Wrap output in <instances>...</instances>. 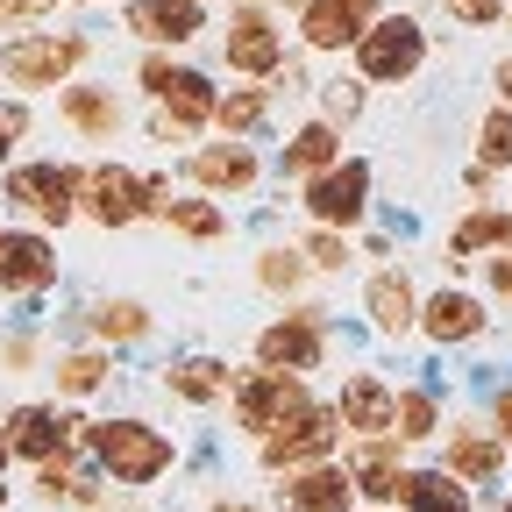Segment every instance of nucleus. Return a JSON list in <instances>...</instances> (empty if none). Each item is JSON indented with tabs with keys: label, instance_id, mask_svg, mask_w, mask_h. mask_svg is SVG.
Wrapping results in <instances>:
<instances>
[{
	"label": "nucleus",
	"instance_id": "obj_1",
	"mask_svg": "<svg viewBox=\"0 0 512 512\" xmlns=\"http://www.w3.org/2000/svg\"><path fill=\"white\" fill-rule=\"evenodd\" d=\"M86 456L100 463V477L107 484H121V491H143V484H157L171 463H178V441L157 427V420H143V413H114V420H86Z\"/></svg>",
	"mask_w": 512,
	"mask_h": 512
},
{
	"label": "nucleus",
	"instance_id": "obj_2",
	"mask_svg": "<svg viewBox=\"0 0 512 512\" xmlns=\"http://www.w3.org/2000/svg\"><path fill=\"white\" fill-rule=\"evenodd\" d=\"M79 185H86V164L72 157H22L0 171V200L22 228H43V235H64L79 221Z\"/></svg>",
	"mask_w": 512,
	"mask_h": 512
},
{
	"label": "nucleus",
	"instance_id": "obj_3",
	"mask_svg": "<svg viewBox=\"0 0 512 512\" xmlns=\"http://www.w3.org/2000/svg\"><path fill=\"white\" fill-rule=\"evenodd\" d=\"M93 36L86 29H22L0 43V79H8L15 100H36V93H57L72 86L86 64H93Z\"/></svg>",
	"mask_w": 512,
	"mask_h": 512
},
{
	"label": "nucleus",
	"instance_id": "obj_4",
	"mask_svg": "<svg viewBox=\"0 0 512 512\" xmlns=\"http://www.w3.org/2000/svg\"><path fill=\"white\" fill-rule=\"evenodd\" d=\"M342 441H349V434H342L335 406L306 399L285 427H271L264 441H256V463H264L271 477H292V470H313V463H335V448H342Z\"/></svg>",
	"mask_w": 512,
	"mask_h": 512
},
{
	"label": "nucleus",
	"instance_id": "obj_5",
	"mask_svg": "<svg viewBox=\"0 0 512 512\" xmlns=\"http://www.w3.org/2000/svg\"><path fill=\"white\" fill-rule=\"evenodd\" d=\"M349 57H356L363 86H406V79H420V64H427V29H420V15H377L356 36Z\"/></svg>",
	"mask_w": 512,
	"mask_h": 512
},
{
	"label": "nucleus",
	"instance_id": "obj_6",
	"mask_svg": "<svg viewBox=\"0 0 512 512\" xmlns=\"http://www.w3.org/2000/svg\"><path fill=\"white\" fill-rule=\"evenodd\" d=\"M0 434H8V463H57V456H72V441L86 434V420L72 406H57V399H22L8 406V420H0Z\"/></svg>",
	"mask_w": 512,
	"mask_h": 512
},
{
	"label": "nucleus",
	"instance_id": "obj_7",
	"mask_svg": "<svg viewBox=\"0 0 512 512\" xmlns=\"http://www.w3.org/2000/svg\"><path fill=\"white\" fill-rule=\"evenodd\" d=\"M306 399H313V392H306V377H292V370H235L228 413H235V427H242L249 441H264V434L285 427Z\"/></svg>",
	"mask_w": 512,
	"mask_h": 512
},
{
	"label": "nucleus",
	"instance_id": "obj_8",
	"mask_svg": "<svg viewBox=\"0 0 512 512\" xmlns=\"http://www.w3.org/2000/svg\"><path fill=\"white\" fill-rule=\"evenodd\" d=\"M320 363H328V313H320V306H292V313H278V320L256 328V370L306 377Z\"/></svg>",
	"mask_w": 512,
	"mask_h": 512
},
{
	"label": "nucleus",
	"instance_id": "obj_9",
	"mask_svg": "<svg viewBox=\"0 0 512 512\" xmlns=\"http://www.w3.org/2000/svg\"><path fill=\"white\" fill-rule=\"evenodd\" d=\"M285 57H292V50H285V29H278L271 8H249V0H242V8H228V29H221V72L264 86Z\"/></svg>",
	"mask_w": 512,
	"mask_h": 512
},
{
	"label": "nucleus",
	"instance_id": "obj_10",
	"mask_svg": "<svg viewBox=\"0 0 512 512\" xmlns=\"http://www.w3.org/2000/svg\"><path fill=\"white\" fill-rule=\"evenodd\" d=\"M299 207H306V221H313V228H335V235L363 228V214H370V164H363V157L328 164L320 178H306V185H299Z\"/></svg>",
	"mask_w": 512,
	"mask_h": 512
},
{
	"label": "nucleus",
	"instance_id": "obj_11",
	"mask_svg": "<svg viewBox=\"0 0 512 512\" xmlns=\"http://www.w3.org/2000/svg\"><path fill=\"white\" fill-rule=\"evenodd\" d=\"M57 278H64L57 235L22 228V221H0V292H8V299H43Z\"/></svg>",
	"mask_w": 512,
	"mask_h": 512
},
{
	"label": "nucleus",
	"instance_id": "obj_12",
	"mask_svg": "<svg viewBox=\"0 0 512 512\" xmlns=\"http://www.w3.org/2000/svg\"><path fill=\"white\" fill-rule=\"evenodd\" d=\"M185 178L200 200H249L256 185H264V157H256V143H192L185 150Z\"/></svg>",
	"mask_w": 512,
	"mask_h": 512
},
{
	"label": "nucleus",
	"instance_id": "obj_13",
	"mask_svg": "<svg viewBox=\"0 0 512 512\" xmlns=\"http://www.w3.org/2000/svg\"><path fill=\"white\" fill-rule=\"evenodd\" d=\"M79 221H93L100 235H121L143 221V171H128L114 157L86 164V185H79Z\"/></svg>",
	"mask_w": 512,
	"mask_h": 512
},
{
	"label": "nucleus",
	"instance_id": "obj_14",
	"mask_svg": "<svg viewBox=\"0 0 512 512\" xmlns=\"http://www.w3.org/2000/svg\"><path fill=\"white\" fill-rule=\"evenodd\" d=\"M121 29L136 36L143 50H171V57H185L214 22H207L200 0H121Z\"/></svg>",
	"mask_w": 512,
	"mask_h": 512
},
{
	"label": "nucleus",
	"instance_id": "obj_15",
	"mask_svg": "<svg viewBox=\"0 0 512 512\" xmlns=\"http://www.w3.org/2000/svg\"><path fill=\"white\" fill-rule=\"evenodd\" d=\"M384 15V0H299V50L306 57H342L356 36Z\"/></svg>",
	"mask_w": 512,
	"mask_h": 512
},
{
	"label": "nucleus",
	"instance_id": "obj_16",
	"mask_svg": "<svg viewBox=\"0 0 512 512\" xmlns=\"http://www.w3.org/2000/svg\"><path fill=\"white\" fill-rule=\"evenodd\" d=\"M57 121L72 128L79 143H114L128 128V100L107 79H72V86H57Z\"/></svg>",
	"mask_w": 512,
	"mask_h": 512
},
{
	"label": "nucleus",
	"instance_id": "obj_17",
	"mask_svg": "<svg viewBox=\"0 0 512 512\" xmlns=\"http://www.w3.org/2000/svg\"><path fill=\"white\" fill-rule=\"evenodd\" d=\"M392 413H399V384L377 377V370H349L342 377V399H335V420L349 441H384L392 434Z\"/></svg>",
	"mask_w": 512,
	"mask_h": 512
},
{
	"label": "nucleus",
	"instance_id": "obj_18",
	"mask_svg": "<svg viewBox=\"0 0 512 512\" xmlns=\"http://www.w3.org/2000/svg\"><path fill=\"white\" fill-rule=\"evenodd\" d=\"M441 470L456 477V484H470V491L498 484V477H505V441L491 434V420H456V427H441Z\"/></svg>",
	"mask_w": 512,
	"mask_h": 512
},
{
	"label": "nucleus",
	"instance_id": "obj_19",
	"mask_svg": "<svg viewBox=\"0 0 512 512\" xmlns=\"http://www.w3.org/2000/svg\"><path fill=\"white\" fill-rule=\"evenodd\" d=\"M484 328H491V313H484V299H477V292H463V285H441V292H427V299H420V335H427V342H441V349L477 342Z\"/></svg>",
	"mask_w": 512,
	"mask_h": 512
},
{
	"label": "nucleus",
	"instance_id": "obj_20",
	"mask_svg": "<svg viewBox=\"0 0 512 512\" xmlns=\"http://www.w3.org/2000/svg\"><path fill=\"white\" fill-rule=\"evenodd\" d=\"M363 313H370V328H377L384 342H399V335L420 328V285H413L399 264H384V271L363 285Z\"/></svg>",
	"mask_w": 512,
	"mask_h": 512
},
{
	"label": "nucleus",
	"instance_id": "obj_21",
	"mask_svg": "<svg viewBox=\"0 0 512 512\" xmlns=\"http://www.w3.org/2000/svg\"><path fill=\"white\" fill-rule=\"evenodd\" d=\"M349 484H356V498H370V505H399V477H406V448L384 434V441H349Z\"/></svg>",
	"mask_w": 512,
	"mask_h": 512
},
{
	"label": "nucleus",
	"instance_id": "obj_22",
	"mask_svg": "<svg viewBox=\"0 0 512 512\" xmlns=\"http://www.w3.org/2000/svg\"><path fill=\"white\" fill-rule=\"evenodd\" d=\"M278 505L285 512H356V484L342 463H313V470H292L278 484Z\"/></svg>",
	"mask_w": 512,
	"mask_h": 512
},
{
	"label": "nucleus",
	"instance_id": "obj_23",
	"mask_svg": "<svg viewBox=\"0 0 512 512\" xmlns=\"http://www.w3.org/2000/svg\"><path fill=\"white\" fill-rule=\"evenodd\" d=\"M164 392L178 406H228L235 363L228 356H178V363H164Z\"/></svg>",
	"mask_w": 512,
	"mask_h": 512
},
{
	"label": "nucleus",
	"instance_id": "obj_24",
	"mask_svg": "<svg viewBox=\"0 0 512 512\" xmlns=\"http://www.w3.org/2000/svg\"><path fill=\"white\" fill-rule=\"evenodd\" d=\"M328 164H342V128H328L320 114H306L292 136H285V150H278V178L306 185V178H320Z\"/></svg>",
	"mask_w": 512,
	"mask_h": 512
},
{
	"label": "nucleus",
	"instance_id": "obj_25",
	"mask_svg": "<svg viewBox=\"0 0 512 512\" xmlns=\"http://www.w3.org/2000/svg\"><path fill=\"white\" fill-rule=\"evenodd\" d=\"M50 384H57L64 406L107 392V384H114V349H100V342H93V349H57V356H50Z\"/></svg>",
	"mask_w": 512,
	"mask_h": 512
},
{
	"label": "nucleus",
	"instance_id": "obj_26",
	"mask_svg": "<svg viewBox=\"0 0 512 512\" xmlns=\"http://www.w3.org/2000/svg\"><path fill=\"white\" fill-rule=\"evenodd\" d=\"M86 328H93V342L100 349H128V342H150V306L143 299H128V292H107V299H93L86 306Z\"/></svg>",
	"mask_w": 512,
	"mask_h": 512
},
{
	"label": "nucleus",
	"instance_id": "obj_27",
	"mask_svg": "<svg viewBox=\"0 0 512 512\" xmlns=\"http://www.w3.org/2000/svg\"><path fill=\"white\" fill-rule=\"evenodd\" d=\"M399 505H406V512H477V491L456 484L441 463H434V470H413V463H406V477H399Z\"/></svg>",
	"mask_w": 512,
	"mask_h": 512
},
{
	"label": "nucleus",
	"instance_id": "obj_28",
	"mask_svg": "<svg viewBox=\"0 0 512 512\" xmlns=\"http://www.w3.org/2000/svg\"><path fill=\"white\" fill-rule=\"evenodd\" d=\"M484 249H512V207H470L456 228H448V264H470Z\"/></svg>",
	"mask_w": 512,
	"mask_h": 512
},
{
	"label": "nucleus",
	"instance_id": "obj_29",
	"mask_svg": "<svg viewBox=\"0 0 512 512\" xmlns=\"http://www.w3.org/2000/svg\"><path fill=\"white\" fill-rule=\"evenodd\" d=\"M264 121H271V93H264V86H228V93L214 100V128H221L228 143H249Z\"/></svg>",
	"mask_w": 512,
	"mask_h": 512
},
{
	"label": "nucleus",
	"instance_id": "obj_30",
	"mask_svg": "<svg viewBox=\"0 0 512 512\" xmlns=\"http://www.w3.org/2000/svg\"><path fill=\"white\" fill-rule=\"evenodd\" d=\"M164 228L185 235V242H228V207L200 200V192H178V200L164 207Z\"/></svg>",
	"mask_w": 512,
	"mask_h": 512
},
{
	"label": "nucleus",
	"instance_id": "obj_31",
	"mask_svg": "<svg viewBox=\"0 0 512 512\" xmlns=\"http://www.w3.org/2000/svg\"><path fill=\"white\" fill-rule=\"evenodd\" d=\"M306 256H299V242H264L256 249V285L264 292H278V299H292V292H306Z\"/></svg>",
	"mask_w": 512,
	"mask_h": 512
},
{
	"label": "nucleus",
	"instance_id": "obj_32",
	"mask_svg": "<svg viewBox=\"0 0 512 512\" xmlns=\"http://www.w3.org/2000/svg\"><path fill=\"white\" fill-rule=\"evenodd\" d=\"M434 434H441V406H434V392H427V384H406V392H399V413H392V441L413 448V441H434Z\"/></svg>",
	"mask_w": 512,
	"mask_h": 512
},
{
	"label": "nucleus",
	"instance_id": "obj_33",
	"mask_svg": "<svg viewBox=\"0 0 512 512\" xmlns=\"http://www.w3.org/2000/svg\"><path fill=\"white\" fill-rule=\"evenodd\" d=\"M299 256H306V271H320V278H342V271L356 264V249H349V235H335V228H306Z\"/></svg>",
	"mask_w": 512,
	"mask_h": 512
},
{
	"label": "nucleus",
	"instance_id": "obj_34",
	"mask_svg": "<svg viewBox=\"0 0 512 512\" xmlns=\"http://www.w3.org/2000/svg\"><path fill=\"white\" fill-rule=\"evenodd\" d=\"M477 164L484 171H512V107H491L477 121Z\"/></svg>",
	"mask_w": 512,
	"mask_h": 512
},
{
	"label": "nucleus",
	"instance_id": "obj_35",
	"mask_svg": "<svg viewBox=\"0 0 512 512\" xmlns=\"http://www.w3.org/2000/svg\"><path fill=\"white\" fill-rule=\"evenodd\" d=\"M36 136V107L15 100V93H0V164H15V150Z\"/></svg>",
	"mask_w": 512,
	"mask_h": 512
},
{
	"label": "nucleus",
	"instance_id": "obj_36",
	"mask_svg": "<svg viewBox=\"0 0 512 512\" xmlns=\"http://www.w3.org/2000/svg\"><path fill=\"white\" fill-rule=\"evenodd\" d=\"M363 79H328V86H320V121H328V128H349L356 114H363Z\"/></svg>",
	"mask_w": 512,
	"mask_h": 512
},
{
	"label": "nucleus",
	"instance_id": "obj_37",
	"mask_svg": "<svg viewBox=\"0 0 512 512\" xmlns=\"http://www.w3.org/2000/svg\"><path fill=\"white\" fill-rule=\"evenodd\" d=\"M72 484H79V463H72V456H57V463L36 470V498H43V505H72Z\"/></svg>",
	"mask_w": 512,
	"mask_h": 512
},
{
	"label": "nucleus",
	"instance_id": "obj_38",
	"mask_svg": "<svg viewBox=\"0 0 512 512\" xmlns=\"http://www.w3.org/2000/svg\"><path fill=\"white\" fill-rule=\"evenodd\" d=\"M441 15L456 29H498L505 22V0H441Z\"/></svg>",
	"mask_w": 512,
	"mask_h": 512
},
{
	"label": "nucleus",
	"instance_id": "obj_39",
	"mask_svg": "<svg viewBox=\"0 0 512 512\" xmlns=\"http://www.w3.org/2000/svg\"><path fill=\"white\" fill-rule=\"evenodd\" d=\"M36 363H43V342L36 335H8V342H0V377H22Z\"/></svg>",
	"mask_w": 512,
	"mask_h": 512
},
{
	"label": "nucleus",
	"instance_id": "obj_40",
	"mask_svg": "<svg viewBox=\"0 0 512 512\" xmlns=\"http://www.w3.org/2000/svg\"><path fill=\"white\" fill-rule=\"evenodd\" d=\"M178 200V185L171 171H143V221H164V207Z\"/></svg>",
	"mask_w": 512,
	"mask_h": 512
},
{
	"label": "nucleus",
	"instance_id": "obj_41",
	"mask_svg": "<svg viewBox=\"0 0 512 512\" xmlns=\"http://www.w3.org/2000/svg\"><path fill=\"white\" fill-rule=\"evenodd\" d=\"M36 15H50V0H0V29H15V36H22Z\"/></svg>",
	"mask_w": 512,
	"mask_h": 512
},
{
	"label": "nucleus",
	"instance_id": "obj_42",
	"mask_svg": "<svg viewBox=\"0 0 512 512\" xmlns=\"http://www.w3.org/2000/svg\"><path fill=\"white\" fill-rule=\"evenodd\" d=\"M484 278H491L498 299H512V249H491V256H484Z\"/></svg>",
	"mask_w": 512,
	"mask_h": 512
},
{
	"label": "nucleus",
	"instance_id": "obj_43",
	"mask_svg": "<svg viewBox=\"0 0 512 512\" xmlns=\"http://www.w3.org/2000/svg\"><path fill=\"white\" fill-rule=\"evenodd\" d=\"M491 434L512 448V384H498V399H491Z\"/></svg>",
	"mask_w": 512,
	"mask_h": 512
},
{
	"label": "nucleus",
	"instance_id": "obj_44",
	"mask_svg": "<svg viewBox=\"0 0 512 512\" xmlns=\"http://www.w3.org/2000/svg\"><path fill=\"white\" fill-rule=\"evenodd\" d=\"M491 86H498V107H512V57L491 64Z\"/></svg>",
	"mask_w": 512,
	"mask_h": 512
},
{
	"label": "nucleus",
	"instance_id": "obj_45",
	"mask_svg": "<svg viewBox=\"0 0 512 512\" xmlns=\"http://www.w3.org/2000/svg\"><path fill=\"white\" fill-rule=\"evenodd\" d=\"M207 512H264V505H256V498H235V491H221Z\"/></svg>",
	"mask_w": 512,
	"mask_h": 512
},
{
	"label": "nucleus",
	"instance_id": "obj_46",
	"mask_svg": "<svg viewBox=\"0 0 512 512\" xmlns=\"http://www.w3.org/2000/svg\"><path fill=\"white\" fill-rule=\"evenodd\" d=\"M50 8H107V0H50Z\"/></svg>",
	"mask_w": 512,
	"mask_h": 512
},
{
	"label": "nucleus",
	"instance_id": "obj_47",
	"mask_svg": "<svg viewBox=\"0 0 512 512\" xmlns=\"http://www.w3.org/2000/svg\"><path fill=\"white\" fill-rule=\"evenodd\" d=\"M249 8H299V0H249Z\"/></svg>",
	"mask_w": 512,
	"mask_h": 512
},
{
	"label": "nucleus",
	"instance_id": "obj_48",
	"mask_svg": "<svg viewBox=\"0 0 512 512\" xmlns=\"http://www.w3.org/2000/svg\"><path fill=\"white\" fill-rule=\"evenodd\" d=\"M0 477H8V434H0Z\"/></svg>",
	"mask_w": 512,
	"mask_h": 512
},
{
	"label": "nucleus",
	"instance_id": "obj_49",
	"mask_svg": "<svg viewBox=\"0 0 512 512\" xmlns=\"http://www.w3.org/2000/svg\"><path fill=\"white\" fill-rule=\"evenodd\" d=\"M0 512H8V477H0Z\"/></svg>",
	"mask_w": 512,
	"mask_h": 512
},
{
	"label": "nucleus",
	"instance_id": "obj_50",
	"mask_svg": "<svg viewBox=\"0 0 512 512\" xmlns=\"http://www.w3.org/2000/svg\"><path fill=\"white\" fill-rule=\"evenodd\" d=\"M370 512H399V505H370Z\"/></svg>",
	"mask_w": 512,
	"mask_h": 512
},
{
	"label": "nucleus",
	"instance_id": "obj_51",
	"mask_svg": "<svg viewBox=\"0 0 512 512\" xmlns=\"http://www.w3.org/2000/svg\"><path fill=\"white\" fill-rule=\"evenodd\" d=\"M498 512H512V498H498Z\"/></svg>",
	"mask_w": 512,
	"mask_h": 512
},
{
	"label": "nucleus",
	"instance_id": "obj_52",
	"mask_svg": "<svg viewBox=\"0 0 512 512\" xmlns=\"http://www.w3.org/2000/svg\"><path fill=\"white\" fill-rule=\"evenodd\" d=\"M200 8H207V0H200Z\"/></svg>",
	"mask_w": 512,
	"mask_h": 512
}]
</instances>
